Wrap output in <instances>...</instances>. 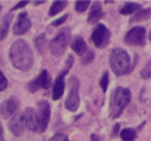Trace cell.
I'll use <instances>...</instances> for the list:
<instances>
[{"instance_id":"6da1fadb","label":"cell","mask_w":151,"mask_h":141,"mask_svg":"<svg viewBox=\"0 0 151 141\" xmlns=\"http://www.w3.org/2000/svg\"><path fill=\"white\" fill-rule=\"evenodd\" d=\"M9 58L13 66L21 71H28L33 65V52L22 39H18L11 45Z\"/></svg>"},{"instance_id":"7a4b0ae2","label":"cell","mask_w":151,"mask_h":141,"mask_svg":"<svg viewBox=\"0 0 151 141\" xmlns=\"http://www.w3.org/2000/svg\"><path fill=\"white\" fill-rule=\"evenodd\" d=\"M131 59L129 53L122 47H116L110 55V65L116 76H123L130 71Z\"/></svg>"},{"instance_id":"3957f363","label":"cell","mask_w":151,"mask_h":141,"mask_svg":"<svg viewBox=\"0 0 151 141\" xmlns=\"http://www.w3.org/2000/svg\"><path fill=\"white\" fill-rule=\"evenodd\" d=\"M131 101V92L129 89L118 86L112 94L110 102V116L117 118L120 116L122 111Z\"/></svg>"},{"instance_id":"277c9868","label":"cell","mask_w":151,"mask_h":141,"mask_svg":"<svg viewBox=\"0 0 151 141\" xmlns=\"http://www.w3.org/2000/svg\"><path fill=\"white\" fill-rule=\"evenodd\" d=\"M145 28L142 26H136L127 31V33L124 37V41L127 45L143 46L145 44Z\"/></svg>"},{"instance_id":"5b68a950","label":"cell","mask_w":151,"mask_h":141,"mask_svg":"<svg viewBox=\"0 0 151 141\" xmlns=\"http://www.w3.org/2000/svg\"><path fill=\"white\" fill-rule=\"evenodd\" d=\"M50 116H51V108L47 101H39L38 102V110L35 113V117L37 121L39 123V128L40 132H44L47 128L48 121H50Z\"/></svg>"},{"instance_id":"8992f818","label":"cell","mask_w":151,"mask_h":141,"mask_svg":"<svg viewBox=\"0 0 151 141\" xmlns=\"http://www.w3.org/2000/svg\"><path fill=\"white\" fill-rule=\"evenodd\" d=\"M91 39H92L93 44H94L97 47L103 49V47H105V46L109 44V41H110V31L105 27V25L99 24V25H97V27H96L94 31L92 32Z\"/></svg>"},{"instance_id":"52a82bcc","label":"cell","mask_w":151,"mask_h":141,"mask_svg":"<svg viewBox=\"0 0 151 141\" xmlns=\"http://www.w3.org/2000/svg\"><path fill=\"white\" fill-rule=\"evenodd\" d=\"M51 85L52 78L50 73L47 72V70H41L40 75L27 84V89L29 90V92H35L38 89H48Z\"/></svg>"},{"instance_id":"ba28073f","label":"cell","mask_w":151,"mask_h":141,"mask_svg":"<svg viewBox=\"0 0 151 141\" xmlns=\"http://www.w3.org/2000/svg\"><path fill=\"white\" fill-rule=\"evenodd\" d=\"M72 82V88L70 90V94L65 101V107L67 110L70 111H76L78 110V107H79V95H78V79L76 77H73L71 79Z\"/></svg>"},{"instance_id":"9c48e42d","label":"cell","mask_w":151,"mask_h":141,"mask_svg":"<svg viewBox=\"0 0 151 141\" xmlns=\"http://www.w3.org/2000/svg\"><path fill=\"white\" fill-rule=\"evenodd\" d=\"M27 127L24 113H17L8 123V128L15 136H21Z\"/></svg>"},{"instance_id":"30bf717a","label":"cell","mask_w":151,"mask_h":141,"mask_svg":"<svg viewBox=\"0 0 151 141\" xmlns=\"http://www.w3.org/2000/svg\"><path fill=\"white\" fill-rule=\"evenodd\" d=\"M67 43H68V34H66L65 32H60L50 43V50H51L52 55L59 56V55L64 53V51L67 46Z\"/></svg>"},{"instance_id":"8fae6325","label":"cell","mask_w":151,"mask_h":141,"mask_svg":"<svg viewBox=\"0 0 151 141\" xmlns=\"http://www.w3.org/2000/svg\"><path fill=\"white\" fill-rule=\"evenodd\" d=\"M31 27V20L27 18V13L22 12L18 15L15 24L13 25V33L17 36L24 34L25 32H27Z\"/></svg>"},{"instance_id":"7c38bea8","label":"cell","mask_w":151,"mask_h":141,"mask_svg":"<svg viewBox=\"0 0 151 141\" xmlns=\"http://www.w3.org/2000/svg\"><path fill=\"white\" fill-rule=\"evenodd\" d=\"M18 105H19V102L15 97H11L7 101L2 102L0 104V115H1V117L5 118V120L9 118L15 113Z\"/></svg>"},{"instance_id":"4fadbf2b","label":"cell","mask_w":151,"mask_h":141,"mask_svg":"<svg viewBox=\"0 0 151 141\" xmlns=\"http://www.w3.org/2000/svg\"><path fill=\"white\" fill-rule=\"evenodd\" d=\"M66 73H67V71L66 70H63L59 73V76L57 77V79H55V82L53 84V91H52V98H53V101L59 100L63 96V94H64V89H65V81H64V78H65V75Z\"/></svg>"},{"instance_id":"5bb4252c","label":"cell","mask_w":151,"mask_h":141,"mask_svg":"<svg viewBox=\"0 0 151 141\" xmlns=\"http://www.w3.org/2000/svg\"><path fill=\"white\" fill-rule=\"evenodd\" d=\"M24 115H25L26 123H27V127L29 128V130H32V132H34V133L40 132L39 123H38L37 117H35V111H33L32 108H26Z\"/></svg>"},{"instance_id":"9a60e30c","label":"cell","mask_w":151,"mask_h":141,"mask_svg":"<svg viewBox=\"0 0 151 141\" xmlns=\"http://www.w3.org/2000/svg\"><path fill=\"white\" fill-rule=\"evenodd\" d=\"M101 15H103V12H101L100 4L96 1L90 8V14H88V18H87V23L90 25H93L101 18Z\"/></svg>"},{"instance_id":"2e32d148","label":"cell","mask_w":151,"mask_h":141,"mask_svg":"<svg viewBox=\"0 0 151 141\" xmlns=\"http://www.w3.org/2000/svg\"><path fill=\"white\" fill-rule=\"evenodd\" d=\"M71 47H72V50H73L76 53H78L79 56H84L85 52L87 51V46H86L85 40H84L81 37H79V36H76V37L73 38V40H72V43H71Z\"/></svg>"},{"instance_id":"e0dca14e","label":"cell","mask_w":151,"mask_h":141,"mask_svg":"<svg viewBox=\"0 0 151 141\" xmlns=\"http://www.w3.org/2000/svg\"><path fill=\"white\" fill-rule=\"evenodd\" d=\"M11 21H12V14H6L2 19V24L0 26V40H4L8 33V27L11 25Z\"/></svg>"},{"instance_id":"ac0fdd59","label":"cell","mask_w":151,"mask_h":141,"mask_svg":"<svg viewBox=\"0 0 151 141\" xmlns=\"http://www.w3.org/2000/svg\"><path fill=\"white\" fill-rule=\"evenodd\" d=\"M151 14V8H144V9H139L137 11V13L131 18L130 23H138V21H144L146 19L150 18Z\"/></svg>"},{"instance_id":"d6986e66","label":"cell","mask_w":151,"mask_h":141,"mask_svg":"<svg viewBox=\"0 0 151 141\" xmlns=\"http://www.w3.org/2000/svg\"><path fill=\"white\" fill-rule=\"evenodd\" d=\"M34 45L37 47V50L42 53L46 49V45H47V38H46V34L45 33H40L38 37H35L34 39Z\"/></svg>"},{"instance_id":"ffe728a7","label":"cell","mask_w":151,"mask_h":141,"mask_svg":"<svg viewBox=\"0 0 151 141\" xmlns=\"http://www.w3.org/2000/svg\"><path fill=\"white\" fill-rule=\"evenodd\" d=\"M138 8H139V5H138V4H134V2H127V4H125V5L120 8L119 12H120V14L129 15V14L134 13Z\"/></svg>"},{"instance_id":"44dd1931","label":"cell","mask_w":151,"mask_h":141,"mask_svg":"<svg viewBox=\"0 0 151 141\" xmlns=\"http://www.w3.org/2000/svg\"><path fill=\"white\" fill-rule=\"evenodd\" d=\"M120 139L123 141H134L136 139V130L132 128H125L120 132Z\"/></svg>"},{"instance_id":"7402d4cb","label":"cell","mask_w":151,"mask_h":141,"mask_svg":"<svg viewBox=\"0 0 151 141\" xmlns=\"http://www.w3.org/2000/svg\"><path fill=\"white\" fill-rule=\"evenodd\" d=\"M66 6V1H54L50 8V12L48 14L52 17V15H55L57 13H59L60 11H63Z\"/></svg>"},{"instance_id":"603a6c76","label":"cell","mask_w":151,"mask_h":141,"mask_svg":"<svg viewBox=\"0 0 151 141\" xmlns=\"http://www.w3.org/2000/svg\"><path fill=\"white\" fill-rule=\"evenodd\" d=\"M140 77L144 79L151 78V60H149V63L143 68V70L140 71Z\"/></svg>"},{"instance_id":"cb8c5ba5","label":"cell","mask_w":151,"mask_h":141,"mask_svg":"<svg viewBox=\"0 0 151 141\" xmlns=\"http://www.w3.org/2000/svg\"><path fill=\"white\" fill-rule=\"evenodd\" d=\"M99 85L101 88V90L105 92L107 90V85H109V72H104L101 79L99 81Z\"/></svg>"},{"instance_id":"d4e9b609","label":"cell","mask_w":151,"mask_h":141,"mask_svg":"<svg viewBox=\"0 0 151 141\" xmlns=\"http://www.w3.org/2000/svg\"><path fill=\"white\" fill-rule=\"evenodd\" d=\"M90 6V1H77L76 2V11L77 12H84Z\"/></svg>"},{"instance_id":"484cf974","label":"cell","mask_w":151,"mask_h":141,"mask_svg":"<svg viewBox=\"0 0 151 141\" xmlns=\"http://www.w3.org/2000/svg\"><path fill=\"white\" fill-rule=\"evenodd\" d=\"M93 57H94L93 52H92V51H88V52H86V55L83 57V59H81V63H83V64H88L90 62H92Z\"/></svg>"},{"instance_id":"4316f807","label":"cell","mask_w":151,"mask_h":141,"mask_svg":"<svg viewBox=\"0 0 151 141\" xmlns=\"http://www.w3.org/2000/svg\"><path fill=\"white\" fill-rule=\"evenodd\" d=\"M7 88V78L0 70V91H4Z\"/></svg>"},{"instance_id":"83f0119b","label":"cell","mask_w":151,"mask_h":141,"mask_svg":"<svg viewBox=\"0 0 151 141\" xmlns=\"http://www.w3.org/2000/svg\"><path fill=\"white\" fill-rule=\"evenodd\" d=\"M48 141H68V139L65 134H55Z\"/></svg>"},{"instance_id":"f1b7e54d","label":"cell","mask_w":151,"mask_h":141,"mask_svg":"<svg viewBox=\"0 0 151 141\" xmlns=\"http://www.w3.org/2000/svg\"><path fill=\"white\" fill-rule=\"evenodd\" d=\"M67 15H68V14H65V15L60 17L59 19L54 20V21H53V23H52L51 25H52V26H54V27H57V26H60V25H63V24H64V23H65V21L67 20Z\"/></svg>"},{"instance_id":"f546056e","label":"cell","mask_w":151,"mask_h":141,"mask_svg":"<svg viewBox=\"0 0 151 141\" xmlns=\"http://www.w3.org/2000/svg\"><path fill=\"white\" fill-rule=\"evenodd\" d=\"M27 2H28V1H20L18 5H15V6L12 8V11H15V9H18V8H21V7L26 6V5H27Z\"/></svg>"},{"instance_id":"4dcf8cb0","label":"cell","mask_w":151,"mask_h":141,"mask_svg":"<svg viewBox=\"0 0 151 141\" xmlns=\"http://www.w3.org/2000/svg\"><path fill=\"white\" fill-rule=\"evenodd\" d=\"M0 141H5V139H4V130H2L1 123H0Z\"/></svg>"},{"instance_id":"1f68e13d","label":"cell","mask_w":151,"mask_h":141,"mask_svg":"<svg viewBox=\"0 0 151 141\" xmlns=\"http://www.w3.org/2000/svg\"><path fill=\"white\" fill-rule=\"evenodd\" d=\"M91 141H99V136L97 134H92L91 135Z\"/></svg>"},{"instance_id":"d6a6232c","label":"cell","mask_w":151,"mask_h":141,"mask_svg":"<svg viewBox=\"0 0 151 141\" xmlns=\"http://www.w3.org/2000/svg\"><path fill=\"white\" fill-rule=\"evenodd\" d=\"M118 129H119V123H117V124L114 126V129H113V132H114V133H117V132H118Z\"/></svg>"},{"instance_id":"836d02e7","label":"cell","mask_w":151,"mask_h":141,"mask_svg":"<svg viewBox=\"0 0 151 141\" xmlns=\"http://www.w3.org/2000/svg\"><path fill=\"white\" fill-rule=\"evenodd\" d=\"M44 2H45V1H44V0H41V1H34L33 4H34V5H41V4H44Z\"/></svg>"},{"instance_id":"e575fe53","label":"cell","mask_w":151,"mask_h":141,"mask_svg":"<svg viewBox=\"0 0 151 141\" xmlns=\"http://www.w3.org/2000/svg\"><path fill=\"white\" fill-rule=\"evenodd\" d=\"M149 39H150V40H151V31H150V32H149Z\"/></svg>"},{"instance_id":"d590c367","label":"cell","mask_w":151,"mask_h":141,"mask_svg":"<svg viewBox=\"0 0 151 141\" xmlns=\"http://www.w3.org/2000/svg\"><path fill=\"white\" fill-rule=\"evenodd\" d=\"M0 11H1V6H0Z\"/></svg>"}]
</instances>
